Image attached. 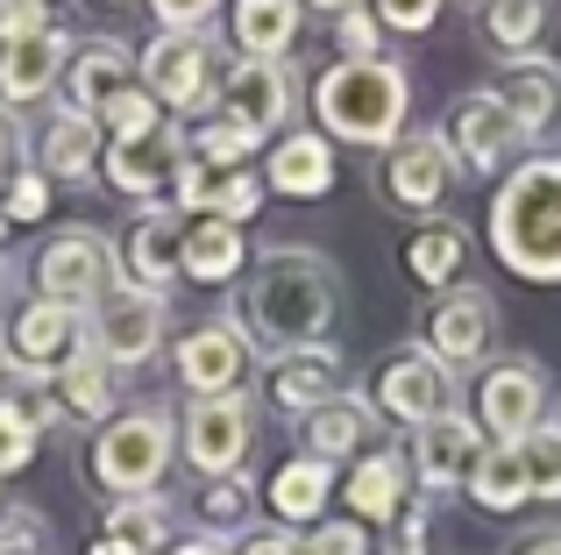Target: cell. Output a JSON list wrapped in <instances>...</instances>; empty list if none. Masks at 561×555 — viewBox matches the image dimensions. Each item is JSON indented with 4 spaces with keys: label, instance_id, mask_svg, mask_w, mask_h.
Returning a JSON list of instances; mask_svg holds the SVG:
<instances>
[{
    "label": "cell",
    "instance_id": "obj_13",
    "mask_svg": "<svg viewBox=\"0 0 561 555\" xmlns=\"http://www.w3.org/2000/svg\"><path fill=\"white\" fill-rule=\"evenodd\" d=\"M377 399H370V414H391V420H405V428H426V420H440V414H455V377L440 371L426 349H405V356H391L377 371Z\"/></svg>",
    "mask_w": 561,
    "mask_h": 555
},
{
    "label": "cell",
    "instance_id": "obj_16",
    "mask_svg": "<svg viewBox=\"0 0 561 555\" xmlns=\"http://www.w3.org/2000/svg\"><path fill=\"white\" fill-rule=\"evenodd\" d=\"M483 456V428L469 414H440V420H426V428H412V463L405 471L420 477L426 491H462L469 485V463Z\"/></svg>",
    "mask_w": 561,
    "mask_h": 555
},
{
    "label": "cell",
    "instance_id": "obj_24",
    "mask_svg": "<svg viewBox=\"0 0 561 555\" xmlns=\"http://www.w3.org/2000/svg\"><path fill=\"white\" fill-rule=\"evenodd\" d=\"M263 185L271 193H291V200H320L334 193V150L320 128H299V136H285L271 150V165H263Z\"/></svg>",
    "mask_w": 561,
    "mask_h": 555
},
{
    "label": "cell",
    "instance_id": "obj_17",
    "mask_svg": "<svg viewBox=\"0 0 561 555\" xmlns=\"http://www.w3.org/2000/svg\"><path fill=\"white\" fill-rule=\"evenodd\" d=\"M249 371V335L242 320H199V328L179 342V377L192 399H214V392H234Z\"/></svg>",
    "mask_w": 561,
    "mask_h": 555
},
{
    "label": "cell",
    "instance_id": "obj_33",
    "mask_svg": "<svg viewBox=\"0 0 561 555\" xmlns=\"http://www.w3.org/2000/svg\"><path fill=\"white\" fill-rule=\"evenodd\" d=\"M548 22H554V0H483V36L505 57H526Z\"/></svg>",
    "mask_w": 561,
    "mask_h": 555
},
{
    "label": "cell",
    "instance_id": "obj_53",
    "mask_svg": "<svg viewBox=\"0 0 561 555\" xmlns=\"http://www.w3.org/2000/svg\"><path fill=\"white\" fill-rule=\"evenodd\" d=\"M519 555H561V528H548V534H534Z\"/></svg>",
    "mask_w": 561,
    "mask_h": 555
},
{
    "label": "cell",
    "instance_id": "obj_32",
    "mask_svg": "<svg viewBox=\"0 0 561 555\" xmlns=\"http://www.w3.org/2000/svg\"><path fill=\"white\" fill-rule=\"evenodd\" d=\"M50 385H57V414H71V420H114V371L93 356V349L71 356Z\"/></svg>",
    "mask_w": 561,
    "mask_h": 555
},
{
    "label": "cell",
    "instance_id": "obj_15",
    "mask_svg": "<svg viewBox=\"0 0 561 555\" xmlns=\"http://www.w3.org/2000/svg\"><path fill=\"white\" fill-rule=\"evenodd\" d=\"M448 185H455V150H448L440 128H420V136L391 143V157H383V193H391L398 207L426 214V207L448 200Z\"/></svg>",
    "mask_w": 561,
    "mask_h": 555
},
{
    "label": "cell",
    "instance_id": "obj_39",
    "mask_svg": "<svg viewBox=\"0 0 561 555\" xmlns=\"http://www.w3.org/2000/svg\"><path fill=\"white\" fill-rule=\"evenodd\" d=\"M93 122L107 128V143H122V136H150V128H164V107H157L142 86H128V93H122V100H107Z\"/></svg>",
    "mask_w": 561,
    "mask_h": 555
},
{
    "label": "cell",
    "instance_id": "obj_19",
    "mask_svg": "<svg viewBox=\"0 0 561 555\" xmlns=\"http://www.w3.org/2000/svg\"><path fill=\"white\" fill-rule=\"evenodd\" d=\"M179 242H185V214L142 207L136 228H128V250H122V278L164 299V285L179 278Z\"/></svg>",
    "mask_w": 561,
    "mask_h": 555
},
{
    "label": "cell",
    "instance_id": "obj_52",
    "mask_svg": "<svg viewBox=\"0 0 561 555\" xmlns=\"http://www.w3.org/2000/svg\"><path fill=\"white\" fill-rule=\"evenodd\" d=\"M242 555H306V542L299 534H249Z\"/></svg>",
    "mask_w": 561,
    "mask_h": 555
},
{
    "label": "cell",
    "instance_id": "obj_2",
    "mask_svg": "<svg viewBox=\"0 0 561 555\" xmlns=\"http://www.w3.org/2000/svg\"><path fill=\"white\" fill-rule=\"evenodd\" d=\"M491 257L512 278L561 285V157H526L491 200Z\"/></svg>",
    "mask_w": 561,
    "mask_h": 555
},
{
    "label": "cell",
    "instance_id": "obj_50",
    "mask_svg": "<svg viewBox=\"0 0 561 555\" xmlns=\"http://www.w3.org/2000/svg\"><path fill=\"white\" fill-rule=\"evenodd\" d=\"M36 542H43V528L28 513H0V555H28Z\"/></svg>",
    "mask_w": 561,
    "mask_h": 555
},
{
    "label": "cell",
    "instance_id": "obj_26",
    "mask_svg": "<svg viewBox=\"0 0 561 555\" xmlns=\"http://www.w3.org/2000/svg\"><path fill=\"white\" fill-rule=\"evenodd\" d=\"M328 491H334V463L320 456H291L271 471V513L285 528H320L328 520Z\"/></svg>",
    "mask_w": 561,
    "mask_h": 555
},
{
    "label": "cell",
    "instance_id": "obj_28",
    "mask_svg": "<svg viewBox=\"0 0 561 555\" xmlns=\"http://www.w3.org/2000/svg\"><path fill=\"white\" fill-rule=\"evenodd\" d=\"M100 157H107V143H100V122H93V114L57 107L50 128H43V165H36L43 179H93Z\"/></svg>",
    "mask_w": 561,
    "mask_h": 555
},
{
    "label": "cell",
    "instance_id": "obj_5",
    "mask_svg": "<svg viewBox=\"0 0 561 555\" xmlns=\"http://www.w3.org/2000/svg\"><path fill=\"white\" fill-rule=\"evenodd\" d=\"M114 285H122V250L107 236H93V228H65V236H50L36 250V299L93 314Z\"/></svg>",
    "mask_w": 561,
    "mask_h": 555
},
{
    "label": "cell",
    "instance_id": "obj_27",
    "mask_svg": "<svg viewBox=\"0 0 561 555\" xmlns=\"http://www.w3.org/2000/svg\"><path fill=\"white\" fill-rule=\"evenodd\" d=\"M491 93L505 100L512 114H519L526 136H540V128H548V114L561 107V71H554V65H540V57L526 50V57H505V71H497Z\"/></svg>",
    "mask_w": 561,
    "mask_h": 555
},
{
    "label": "cell",
    "instance_id": "obj_21",
    "mask_svg": "<svg viewBox=\"0 0 561 555\" xmlns=\"http://www.w3.org/2000/svg\"><path fill=\"white\" fill-rule=\"evenodd\" d=\"M405 485H412V471H405V456H398V449H363L356 471H348V485H342V499L356 506V520L391 528V520L405 513Z\"/></svg>",
    "mask_w": 561,
    "mask_h": 555
},
{
    "label": "cell",
    "instance_id": "obj_57",
    "mask_svg": "<svg viewBox=\"0 0 561 555\" xmlns=\"http://www.w3.org/2000/svg\"><path fill=\"white\" fill-rule=\"evenodd\" d=\"M0 306H8V264H0Z\"/></svg>",
    "mask_w": 561,
    "mask_h": 555
},
{
    "label": "cell",
    "instance_id": "obj_48",
    "mask_svg": "<svg viewBox=\"0 0 561 555\" xmlns=\"http://www.w3.org/2000/svg\"><path fill=\"white\" fill-rule=\"evenodd\" d=\"M334 22H342V50L348 57H377V14L348 8V14H334Z\"/></svg>",
    "mask_w": 561,
    "mask_h": 555
},
{
    "label": "cell",
    "instance_id": "obj_60",
    "mask_svg": "<svg viewBox=\"0 0 561 555\" xmlns=\"http://www.w3.org/2000/svg\"><path fill=\"white\" fill-rule=\"evenodd\" d=\"M0 236H8V222H0Z\"/></svg>",
    "mask_w": 561,
    "mask_h": 555
},
{
    "label": "cell",
    "instance_id": "obj_42",
    "mask_svg": "<svg viewBox=\"0 0 561 555\" xmlns=\"http://www.w3.org/2000/svg\"><path fill=\"white\" fill-rule=\"evenodd\" d=\"M171 185H179V207H185V214H214V185H220L214 165H199L192 150H179V171H171Z\"/></svg>",
    "mask_w": 561,
    "mask_h": 555
},
{
    "label": "cell",
    "instance_id": "obj_45",
    "mask_svg": "<svg viewBox=\"0 0 561 555\" xmlns=\"http://www.w3.org/2000/svg\"><path fill=\"white\" fill-rule=\"evenodd\" d=\"M50 36V0H0V43Z\"/></svg>",
    "mask_w": 561,
    "mask_h": 555
},
{
    "label": "cell",
    "instance_id": "obj_55",
    "mask_svg": "<svg viewBox=\"0 0 561 555\" xmlns=\"http://www.w3.org/2000/svg\"><path fill=\"white\" fill-rule=\"evenodd\" d=\"M299 8H320V14H348V8H363V0H299Z\"/></svg>",
    "mask_w": 561,
    "mask_h": 555
},
{
    "label": "cell",
    "instance_id": "obj_25",
    "mask_svg": "<svg viewBox=\"0 0 561 555\" xmlns=\"http://www.w3.org/2000/svg\"><path fill=\"white\" fill-rule=\"evenodd\" d=\"M242 228L220 222V214H185V242H179V278H199V285H228L242 271Z\"/></svg>",
    "mask_w": 561,
    "mask_h": 555
},
{
    "label": "cell",
    "instance_id": "obj_34",
    "mask_svg": "<svg viewBox=\"0 0 561 555\" xmlns=\"http://www.w3.org/2000/svg\"><path fill=\"white\" fill-rule=\"evenodd\" d=\"M462 257H469V242H462V228H448V222L420 228V236L405 242V264H412L420 285H448V278H462Z\"/></svg>",
    "mask_w": 561,
    "mask_h": 555
},
{
    "label": "cell",
    "instance_id": "obj_6",
    "mask_svg": "<svg viewBox=\"0 0 561 555\" xmlns=\"http://www.w3.org/2000/svg\"><path fill=\"white\" fill-rule=\"evenodd\" d=\"M157 342H164V299L142 285H114L107 299L85 314V349H93L107 371H136V363L157 356Z\"/></svg>",
    "mask_w": 561,
    "mask_h": 555
},
{
    "label": "cell",
    "instance_id": "obj_29",
    "mask_svg": "<svg viewBox=\"0 0 561 555\" xmlns=\"http://www.w3.org/2000/svg\"><path fill=\"white\" fill-rule=\"evenodd\" d=\"M370 399H342L334 392L328 406H313L306 414V456H320V463H342V456H356V449H370Z\"/></svg>",
    "mask_w": 561,
    "mask_h": 555
},
{
    "label": "cell",
    "instance_id": "obj_14",
    "mask_svg": "<svg viewBox=\"0 0 561 555\" xmlns=\"http://www.w3.org/2000/svg\"><path fill=\"white\" fill-rule=\"evenodd\" d=\"M519 143H526L519 114H512L505 100L491 93V86H477V93L455 100V114H448V150H455V165H469V171H497L512 150H519Z\"/></svg>",
    "mask_w": 561,
    "mask_h": 555
},
{
    "label": "cell",
    "instance_id": "obj_40",
    "mask_svg": "<svg viewBox=\"0 0 561 555\" xmlns=\"http://www.w3.org/2000/svg\"><path fill=\"white\" fill-rule=\"evenodd\" d=\"M199 520L214 528V542H220V528H234V520H249V477H242V471H234V477H206Z\"/></svg>",
    "mask_w": 561,
    "mask_h": 555
},
{
    "label": "cell",
    "instance_id": "obj_8",
    "mask_svg": "<svg viewBox=\"0 0 561 555\" xmlns=\"http://www.w3.org/2000/svg\"><path fill=\"white\" fill-rule=\"evenodd\" d=\"M477 428L483 442H526L534 428H548V377L534 363H491L477 377Z\"/></svg>",
    "mask_w": 561,
    "mask_h": 555
},
{
    "label": "cell",
    "instance_id": "obj_20",
    "mask_svg": "<svg viewBox=\"0 0 561 555\" xmlns=\"http://www.w3.org/2000/svg\"><path fill=\"white\" fill-rule=\"evenodd\" d=\"M179 150L185 143L171 136V128H150V136H122V143H107V185L114 193H128V200H150L157 185H171V171H179Z\"/></svg>",
    "mask_w": 561,
    "mask_h": 555
},
{
    "label": "cell",
    "instance_id": "obj_36",
    "mask_svg": "<svg viewBox=\"0 0 561 555\" xmlns=\"http://www.w3.org/2000/svg\"><path fill=\"white\" fill-rule=\"evenodd\" d=\"M171 534V513H164V499H122L107 513V542H122V548H136V555H157V542Z\"/></svg>",
    "mask_w": 561,
    "mask_h": 555
},
{
    "label": "cell",
    "instance_id": "obj_12",
    "mask_svg": "<svg viewBox=\"0 0 561 555\" xmlns=\"http://www.w3.org/2000/svg\"><path fill=\"white\" fill-rule=\"evenodd\" d=\"M136 86L157 107H206V93H214V36H157L136 65Z\"/></svg>",
    "mask_w": 561,
    "mask_h": 555
},
{
    "label": "cell",
    "instance_id": "obj_4",
    "mask_svg": "<svg viewBox=\"0 0 561 555\" xmlns=\"http://www.w3.org/2000/svg\"><path fill=\"white\" fill-rule=\"evenodd\" d=\"M171 456H179V428H171L164 406H136V414H114L93 442V485L122 491V499H150L164 485Z\"/></svg>",
    "mask_w": 561,
    "mask_h": 555
},
{
    "label": "cell",
    "instance_id": "obj_23",
    "mask_svg": "<svg viewBox=\"0 0 561 555\" xmlns=\"http://www.w3.org/2000/svg\"><path fill=\"white\" fill-rule=\"evenodd\" d=\"M65 50L71 43L57 36H28V43H0V107H28L43 100L57 79H65Z\"/></svg>",
    "mask_w": 561,
    "mask_h": 555
},
{
    "label": "cell",
    "instance_id": "obj_30",
    "mask_svg": "<svg viewBox=\"0 0 561 555\" xmlns=\"http://www.w3.org/2000/svg\"><path fill=\"white\" fill-rule=\"evenodd\" d=\"M469 499L483 506V513H519L526 506V471H519V449L512 442H483V456L469 463Z\"/></svg>",
    "mask_w": 561,
    "mask_h": 555
},
{
    "label": "cell",
    "instance_id": "obj_49",
    "mask_svg": "<svg viewBox=\"0 0 561 555\" xmlns=\"http://www.w3.org/2000/svg\"><path fill=\"white\" fill-rule=\"evenodd\" d=\"M383 555H426V513L405 506V513L391 520V548H383Z\"/></svg>",
    "mask_w": 561,
    "mask_h": 555
},
{
    "label": "cell",
    "instance_id": "obj_38",
    "mask_svg": "<svg viewBox=\"0 0 561 555\" xmlns=\"http://www.w3.org/2000/svg\"><path fill=\"white\" fill-rule=\"evenodd\" d=\"M50 214V179H43L36 165H22L14 179H0V222L22 228V222H43Z\"/></svg>",
    "mask_w": 561,
    "mask_h": 555
},
{
    "label": "cell",
    "instance_id": "obj_7",
    "mask_svg": "<svg viewBox=\"0 0 561 555\" xmlns=\"http://www.w3.org/2000/svg\"><path fill=\"white\" fill-rule=\"evenodd\" d=\"M491 335H497V306H491V292L455 285V292H440V299H434V314H426V328H420V349L455 377V371H469V363H483Z\"/></svg>",
    "mask_w": 561,
    "mask_h": 555
},
{
    "label": "cell",
    "instance_id": "obj_54",
    "mask_svg": "<svg viewBox=\"0 0 561 555\" xmlns=\"http://www.w3.org/2000/svg\"><path fill=\"white\" fill-rule=\"evenodd\" d=\"M171 555H228V548H220L214 534H199V542H179V548H171Z\"/></svg>",
    "mask_w": 561,
    "mask_h": 555
},
{
    "label": "cell",
    "instance_id": "obj_11",
    "mask_svg": "<svg viewBox=\"0 0 561 555\" xmlns=\"http://www.w3.org/2000/svg\"><path fill=\"white\" fill-rule=\"evenodd\" d=\"M291 100H299V86H291V65H285V57H234L228 79H220V114H228V122H242L249 136L285 128L291 122Z\"/></svg>",
    "mask_w": 561,
    "mask_h": 555
},
{
    "label": "cell",
    "instance_id": "obj_10",
    "mask_svg": "<svg viewBox=\"0 0 561 555\" xmlns=\"http://www.w3.org/2000/svg\"><path fill=\"white\" fill-rule=\"evenodd\" d=\"M179 449L199 477H234L242 471V449H249V399L242 392H214V399H192L185 406V428Z\"/></svg>",
    "mask_w": 561,
    "mask_h": 555
},
{
    "label": "cell",
    "instance_id": "obj_43",
    "mask_svg": "<svg viewBox=\"0 0 561 555\" xmlns=\"http://www.w3.org/2000/svg\"><path fill=\"white\" fill-rule=\"evenodd\" d=\"M214 8H220V0H150V14H157L164 36H206Z\"/></svg>",
    "mask_w": 561,
    "mask_h": 555
},
{
    "label": "cell",
    "instance_id": "obj_22",
    "mask_svg": "<svg viewBox=\"0 0 561 555\" xmlns=\"http://www.w3.org/2000/svg\"><path fill=\"white\" fill-rule=\"evenodd\" d=\"M128 86H136V57H128V43H114V36L85 43V50L71 57V71H65L71 114H100L107 100H122Z\"/></svg>",
    "mask_w": 561,
    "mask_h": 555
},
{
    "label": "cell",
    "instance_id": "obj_56",
    "mask_svg": "<svg viewBox=\"0 0 561 555\" xmlns=\"http://www.w3.org/2000/svg\"><path fill=\"white\" fill-rule=\"evenodd\" d=\"M85 555H136V548H122V542H107V534H100V542L85 548Z\"/></svg>",
    "mask_w": 561,
    "mask_h": 555
},
{
    "label": "cell",
    "instance_id": "obj_35",
    "mask_svg": "<svg viewBox=\"0 0 561 555\" xmlns=\"http://www.w3.org/2000/svg\"><path fill=\"white\" fill-rule=\"evenodd\" d=\"M256 143H263V136H249L242 122H228V114L214 107L199 128H192V143H185V150L199 157V165H214V171H242L249 157H256Z\"/></svg>",
    "mask_w": 561,
    "mask_h": 555
},
{
    "label": "cell",
    "instance_id": "obj_46",
    "mask_svg": "<svg viewBox=\"0 0 561 555\" xmlns=\"http://www.w3.org/2000/svg\"><path fill=\"white\" fill-rule=\"evenodd\" d=\"M306 555H370V534H363V520H320L306 534Z\"/></svg>",
    "mask_w": 561,
    "mask_h": 555
},
{
    "label": "cell",
    "instance_id": "obj_59",
    "mask_svg": "<svg viewBox=\"0 0 561 555\" xmlns=\"http://www.w3.org/2000/svg\"><path fill=\"white\" fill-rule=\"evenodd\" d=\"M0 513H8V499H0Z\"/></svg>",
    "mask_w": 561,
    "mask_h": 555
},
{
    "label": "cell",
    "instance_id": "obj_51",
    "mask_svg": "<svg viewBox=\"0 0 561 555\" xmlns=\"http://www.w3.org/2000/svg\"><path fill=\"white\" fill-rule=\"evenodd\" d=\"M22 171V122H14V107H0V179H14Z\"/></svg>",
    "mask_w": 561,
    "mask_h": 555
},
{
    "label": "cell",
    "instance_id": "obj_47",
    "mask_svg": "<svg viewBox=\"0 0 561 555\" xmlns=\"http://www.w3.org/2000/svg\"><path fill=\"white\" fill-rule=\"evenodd\" d=\"M28 456H36V428H28V420L14 414L8 399H0V477H8V471H22Z\"/></svg>",
    "mask_w": 561,
    "mask_h": 555
},
{
    "label": "cell",
    "instance_id": "obj_9",
    "mask_svg": "<svg viewBox=\"0 0 561 555\" xmlns=\"http://www.w3.org/2000/svg\"><path fill=\"white\" fill-rule=\"evenodd\" d=\"M0 349H8V363L22 377H57L71 356H85V314L79 306H57V299H28Z\"/></svg>",
    "mask_w": 561,
    "mask_h": 555
},
{
    "label": "cell",
    "instance_id": "obj_31",
    "mask_svg": "<svg viewBox=\"0 0 561 555\" xmlns=\"http://www.w3.org/2000/svg\"><path fill=\"white\" fill-rule=\"evenodd\" d=\"M299 36V0H234V43L242 57H285Z\"/></svg>",
    "mask_w": 561,
    "mask_h": 555
},
{
    "label": "cell",
    "instance_id": "obj_3",
    "mask_svg": "<svg viewBox=\"0 0 561 555\" xmlns=\"http://www.w3.org/2000/svg\"><path fill=\"white\" fill-rule=\"evenodd\" d=\"M405 107H412V79L391 57H342L313 79V114L320 136L342 143H370V150H391L405 136Z\"/></svg>",
    "mask_w": 561,
    "mask_h": 555
},
{
    "label": "cell",
    "instance_id": "obj_37",
    "mask_svg": "<svg viewBox=\"0 0 561 555\" xmlns=\"http://www.w3.org/2000/svg\"><path fill=\"white\" fill-rule=\"evenodd\" d=\"M519 449V471H526V499H561V428H534Z\"/></svg>",
    "mask_w": 561,
    "mask_h": 555
},
{
    "label": "cell",
    "instance_id": "obj_44",
    "mask_svg": "<svg viewBox=\"0 0 561 555\" xmlns=\"http://www.w3.org/2000/svg\"><path fill=\"white\" fill-rule=\"evenodd\" d=\"M377 29H398V36H426L440 22V0H377Z\"/></svg>",
    "mask_w": 561,
    "mask_h": 555
},
{
    "label": "cell",
    "instance_id": "obj_58",
    "mask_svg": "<svg viewBox=\"0 0 561 555\" xmlns=\"http://www.w3.org/2000/svg\"><path fill=\"white\" fill-rule=\"evenodd\" d=\"M0 371H8V349H0Z\"/></svg>",
    "mask_w": 561,
    "mask_h": 555
},
{
    "label": "cell",
    "instance_id": "obj_1",
    "mask_svg": "<svg viewBox=\"0 0 561 555\" xmlns=\"http://www.w3.org/2000/svg\"><path fill=\"white\" fill-rule=\"evenodd\" d=\"M328 328H334V264L320 250H299V242L263 250L242 292V335H256L271 356H285V349L328 342Z\"/></svg>",
    "mask_w": 561,
    "mask_h": 555
},
{
    "label": "cell",
    "instance_id": "obj_18",
    "mask_svg": "<svg viewBox=\"0 0 561 555\" xmlns=\"http://www.w3.org/2000/svg\"><path fill=\"white\" fill-rule=\"evenodd\" d=\"M334 385H342V356H334V342H313V349H285V356L263 363V392H271L285 414H313V406L334 399Z\"/></svg>",
    "mask_w": 561,
    "mask_h": 555
},
{
    "label": "cell",
    "instance_id": "obj_41",
    "mask_svg": "<svg viewBox=\"0 0 561 555\" xmlns=\"http://www.w3.org/2000/svg\"><path fill=\"white\" fill-rule=\"evenodd\" d=\"M256 207H263V179H256V171H220V185H214V214H220V222L242 228Z\"/></svg>",
    "mask_w": 561,
    "mask_h": 555
}]
</instances>
